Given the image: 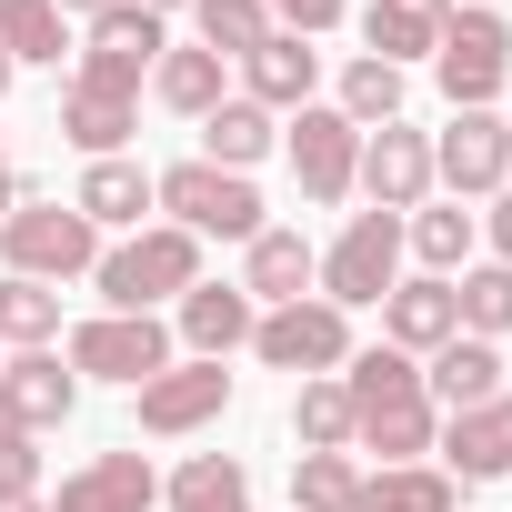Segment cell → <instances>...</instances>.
I'll return each mask as SVG.
<instances>
[{"instance_id": "cell-43", "label": "cell", "mask_w": 512, "mask_h": 512, "mask_svg": "<svg viewBox=\"0 0 512 512\" xmlns=\"http://www.w3.org/2000/svg\"><path fill=\"white\" fill-rule=\"evenodd\" d=\"M0 512H51V502L41 492H0Z\"/></svg>"}, {"instance_id": "cell-11", "label": "cell", "mask_w": 512, "mask_h": 512, "mask_svg": "<svg viewBox=\"0 0 512 512\" xmlns=\"http://www.w3.org/2000/svg\"><path fill=\"white\" fill-rule=\"evenodd\" d=\"M131 402H141V432H151V442H181V432H211V422L231 412V372H221V362H171V372H151Z\"/></svg>"}, {"instance_id": "cell-39", "label": "cell", "mask_w": 512, "mask_h": 512, "mask_svg": "<svg viewBox=\"0 0 512 512\" xmlns=\"http://www.w3.org/2000/svg\"><path fill=\"white\" fill-rule=\"evenodd\" d=\"M482 241H492V262H502V272H512V181H502V191H492V211H482Z\"/></svg>"}, {"instance_id": "cell-12", "label": "cell", "mask_w": 512, "mask_h": 512, "mask_svg": "<svg viewBox=\"0 0 512 512\" xmlns=\"http://www.w3.org/2000/svg\"><path fill=\"white\" fill-rule=\"evenodd\" d=\"M251 322H262V302H251L241 282H191V292L171 302V342H181L191 362H231V352H251Z\"/></svg>"}, {"instance_id": "cell-40", "label": "cell", "mask_w": 512, "mask_h": 512, "mask_svg": "<svg viewBox=\"0 0 512 512\" xmlns=\"http://www.w3.org/2000/svg\"><path fill=\"white\" fill-rule=\"evenodd\" d=\"M382 11H402V21H452V0H382Z\"/></svg>"}, {"instance_id": "cell-34", "label": "cell", "mask_w": 512, "mask_h": 512, "mask_svg": "<svg viewBox=\"0 0 512 512\" xmlns=\"http://www.w3.org/2000/svg\"><path fill=\"white\" fill-rule=\"evenodd\" d=\"M262 31H272L262 0H191V41H201V51H221V61H241Z\"/></svg>"}, {"instance_id": "cell-23", "label": "cell", "mask_w": 512, "mask_h": 512, "mask_svg": "<svg viewBox=\"0 0 512 512\" xmlns=\"http://www.w3.org/2000/svg\"><path fill=\"white\" fill-rule=\"evenodd\" d=\"M442 442V412L422 402V392H402V402H362L352 412V452H382V472L392 462H422Z\"/></svg>"}, {"instance_id": "cell-19", "label": "cell", "mask_w": 512, "mask_h": 512, "mask_svg": "<svg viewBox=\"0 0 512 512\" xmlns=\"http://www.w3.org/2000/svg\"><path fill=\"white\" fill-rule=\"evenodd\" d=\"M492 392H502V342L452 332V342L422 362V402H432V412H482Z\"/></svg>"}, {"instance_id": "cell-38", "label": "cell", "mask_w": 512, "mask_h": 512, "mask_svg": "<svg viewBox=\"0 0 512 512\" xmlns=\"http://www.w3.org/2000/svg\"><path fill=\"white\" fill-rule=\"evenodd\" d=\"M262 11H272V31L322 41V31H342V11H352V0H262Z\"/></svg>"}, {"instance_id": "cell-1", "label": "cell", "mask_w": 512, "mask_h": 512, "mask_svg": "<svg viewBox=\"0 0 512 512\" xmlns=\"http://www.w3.org/2000/svg\"><path fill=\"white\" fill-rule=\"evenodd\" d=\"M191 282H201V241H191L181 221H141V231L101 241V262H91L101 312H161V302H181Z\"/></svg>"}, {"instance_id": "cell-16", "label": "cell", "mask_w": 512, "mask_h": 512, "mask_svg": "<svg viewBox=\"0 0 512 512\" xmlns=\"http://www.w3.org/2000/svg\"><path fill=\"white\" fill-rule=\"evenodd\" d=\"M151 502H161L151 452H91V462L51 492V512H151Z\"/></svg>"}, {"instance_id": "cell-24", "label": "cell", "mask_w": 512, "mask_h": 512, "mask_svg": "<svg viewBox=\"0 0 512 512\" xmlns=\"http://www.w3.org/2000/svg\"><path fill=\"white\" fill-rule=\"evenodd\" d=\"M272 141H282V121L262 111V101H221V111H201V161L211 171H251V161H272Z\"/></svg>"}, {"instance_id": "cell-25", "label": "cell", "mask_w": 512, "mask_h": 512, "mask_svg": "<svg viewBox=\"0 0 512 512\" xmlns=\"http://www.w3.org/2000/svg\"><path fill=\"white\" fill-rule=\"evenodd\" d=\"M472 241H482V221L462 211V201H422L412 221H402V251L432 272V282H452V272H472Z\"/></svg>"}, {"instance_id": "cell-10", "label": "cell", "mask_w": 512, "mask_h": 512, "mask_svg": "<svg viewBox=\"0 0 512 512\" xmlns=\"http://www.w3.org/2000/svg\"><path fill=\"white\" fill-rule=\"evenodd\" d=\"M352 191H362L372 211H422V201H432V131H412V121L362 131V171H352Z\"/></svg>"}, {"instance_id": "cell-42", "label": "cell", "mask_w": 512, "mask_h": 512, "mask_svg": "<svg viewBox=\"0 0 512 512\" xmlns=\"http://www.w3.org/2000/svg\"><path fill=\"white\" fill-rule=\"evenodd\" d=\"M111 11V0H61V21H101Z\"/></svg>"}, {"instance_id": "cell-18", "label": "cell", "mask_w": 512, "mask_h": 512, "mask_svg": "<svg viewBox=\"0 0 512 512\" xmlns=\"http://www.w3.org/2000/svg\"><path fill=\"white\" fill-rule=\"evenodd\" d=\"M312 272H322V251H312L302 231H282V221L241 241V292L262 302V312H282V302H302V292H312Z\"/></svg>"}, {"instance_id": "cell-2", "label": "cell", "mask_w": 512, "mask_h": 512, "mask_svg": "<svg viewBox=\"0 0 512 512\" xmlns=\"http://www.w3.org/2000/svg\"><path fill=\"white\" fill-rule=\"evenodd\" d=\"M151 211L181 221L191 241H251V231H272L262 191H251V171H211V161H171L151 171Z\"/></svg>"}, {"instance_id": "cell-30", "label": "cell", "mask_w": 512, "mask_h": 512, "mask_svg": "<svg viewBox=\"0 0 512 512\" xmlns=\"http://www.w3.org/2000/svg\"><path fill=\"white\" fill-rule=\"evenodd\" d=\"M402 91H412V81H402L392 61H372V51H362V61H342V91H332V111H342L352 131H382V121H402Z\"/></svg>"}, {"instance_id": "cell-20", "label": "cell", "mask_w": 512, "mask_h": 512, "mask_svg": "<svg viewBox=\"0 0 512 512\" xmlns=\"http://www.w3.org/2000/svg\"><path fill=\"white\" fill-rule=\"evenodd\" d=\"M71 211H81L91 231H111V241H121V231H141V221H151V171H141L131 151H121V161H81Z\"/></svg>"}, {"instance_id": "cell-29", "label": "cell", "mask_w": 512, "mask_h": 512, "mask_svg": "<svg viewBox=\"0 0 512 512\" xmlns=\"http://www.w3.org/2000/svg\"><path fill=\"white\" fill-rule=\"evenodd\" d=\"M61 342V292L0 272V352H51Z\"/></svg>"}, {"instance_id": "cell-28", "label": "cell", "mask_w": 512, "mask_h": 512, "mask_svg": "<svg viewBox=\"0 0 512 512\" xmlns=\"http://www.w3.org/2000/svg\"><path fill=\"white\" fill-rule=\"evenodd\" d=\"M161 502H171V512H251V472H241L231 452H191V462L161 482Z\"/></svg>"}, {"instance_id": "cell-14", "label": "cell", "mask_w": 512, "mask_h": 512, "mask_svg": "<svg viewBox=\"0 0 512 512\" xmlns=\"http://www.w3.org/2000/svg\"><path fill=\"white\" fill-rule=\"evenodd\" d=\"M0 402L21 412V432H61L81 412V372L61 362V342L51 352H0Z\"/></svg>"}, {"instance_id": "cell-3", "label": "cell", "mask_w": 512, "mask_h": 512, "mask_svg": "<svg viewBox=\"0 0 512 512\" xmlns=\"http://www.w3.org/2000/svg\"><path fill=\"white\" fill-rule=\"evenodd\" d=\"M432 81H442L452 111H492L502 81H512V21L482 11V0H452V21L432 41Z\"/></svg>"}, {"instance_id": "cell-27", "label": "cell", "mask_w": 512, "mask_h": 512, "mask_svg": "<svg viewBox=\"0 0 512 512\" xmlns=\"http://www.w3.org/2000/svg\"><path fill=\"white\" fill-rule=\"evenodd\" d=\"M61 51H71L61 0H0V61L11 71H61Z\"/></svg>"}, {"instance_id": "cell-5", "label": "cell", "mask_w": 512, "mask_h": 512, "mask_svg": "<svg viewBox=\"0 0 512 512\" xmlns=\"http://www.w3.org/2000/svg\"><path fill=\"white\" fill-rule=\"evenodd\" d=\"M0 262H11L21 282H91V262H101V231L71 211V201H21L11 221H0Z\"/></svg>"}, {"instance_id": "cell-35", "label": "cell", "mask_w": 512, "mask_h": 512, "mask_svg": "<svg viewBox=\"0 0 512 512\" xmlns=\"http://www.w3.org/2000/svg\"><path fill=\"white\" fill-rule=\"evenodd\" d=\"M91 41H101V51H131V61H161V51H171V21L141 11V0H111V11L91 21Z\"/></svg>"}, {"instance_id": "cell-36", "label": "cell", "mask_w": 512, "mask_h": 512, "mask_svg": "<svg viewBox=\"0 0 512 512\" xmlns=\"http://www.w3.org/2000/svg\"><path fill=\"white\" fill-rule=\"evenodd\" d=\"M0 492H41V432H21L11 402H0Z\"/></svg>"}, {"instance_id": "cell-44", "label": "cell", "mask_w": 512, "mask_h": 512, "mask_svg": "<svg viewBox=\"0 0 512 512\" xmlns=\"http://www.w3.org/2000/svg\"><path fill=\"white\" fill-rule=\"evenodd\" d=\"M141 11H161V21H171V11H191V0H141Z\"/></svg>"}, {"instance_id": "cell-22", "label": "cell", "mask_w": 512, "mask_h": 512, "mask_svg": "<svg viewBox=\"0 0 512 512\" xmlns=\"http://www.w3.org/2000/svg\"><path fill=\"white\" fill-rule=\"evenodd\" d=\"M131 131H141V101L91 91V81H71V91H61V141H71L81 161H121V151H131Z\"/></svg>"}, {"instance_id": "cell-32", "label": "cell", "mask_w": 512, "mask_h": 512, "mask_svg": "<svg viewBox=\"0 0 512 512\" xmlns=\"http://www.w3.org/2000/svg\"><path fill=\"white\" fill-rule=\"evenodd\" d=\"M452 312H462V332H472V342H502V332H512V272H502V262L452 272Z\"/></svg>"}, {"instance_id": "cell-9", "label": "cell", "mask_w": 512, "mask_h": 512, "mask_svg": "<svg viewBox=\"0 0 512 512\" xmlns=\"http://www.w3.org/2000/svg\"><path fill=\"white\" fill-rule=\"evenodd\" d=\"M282 151H292V181H302V201H352L362 131H352L332 101H302V111L282 121Z\"/></svg>"}, {"instance_id": "cell-26", "label": "cell", "mask_w": 512, "mask_h": 512, "mask_svg": "<svg viewBox=\"0 0 512 512\" xmlns=\"http://www.w3.org/2000/svg\"><path fill=\"white\" fill-rule=\"evenodd\" d=\"M352 512H462V482L442 462H392V472H362Z\"/></svg>"}, {"instance_id": "cell-41", "label": "cell", "mask_w": 512, "mask_h": 512, "mask_svg": "<svg viewBox=\"0 0 512 512\" xmlns=\"http://www.w3.org/2000/svg\"><path fill=\"white\" fill-rule=\"evenodd\" d=\"M21 211V171H11V151H0V221Z\"/></svg>"}, {"instance_id": "cell-6", "label": "cell", "mask_w": 512, "mask_h": 512, "mask_svg": "<svg viewBox=\"0 0 512 512\" xmlns=\"http://www.w3.org/2000/svg\"><path fill=\"white\" fill-rule=\"evenodd\" d=\"M312 282H322L332 312H382V292L402 282V211H352Z\"/></svg>"}, {"instance_id": "cell-13", "label": "cell", "mask_w": 512, "mask_h": 512, "mask_svg": "<svg viewBox=\"0 0 512 512\" xmlns=\"http://www.w3.org/2000/svg\"><path fill=\"white\" fill-rule=\"evenodd\" d=\"M231 71H241V101H262L272 121H292V111L322 91V51H312V41H292V31H262Z\"/></svg>"}, {"instance_id": "cell-31", "label": "cell", "mask_w": 512, "mask_h": 512, "mask_svg": "<svg viewBox=\"0 0 512 512\" xmlns=\"http://www.w3.org/2000/svg\"><path fill=\"white\" fill-rule=\"evenodd\" d=\"M292 442L302 452H352V392H342V372H312L292 392Z\"/></svg>"}, {"instance_id": "cell-45", "label": "cell", "mask_w": 512, "mask_h": 512, "mask_svg": "<svg viewBox=\"0 0 512 512\" xmlns=\"http://www.w3.org/2000/svg\"><path fill=\"white\" fill-rule=\"evenodd\" d=\"M0 91H11V61H0Z\"/></svg>"}, {"instance_id": "cell-37", "label": "cell", "mask_w": 512, "mask_h": 512, "mask_svg": "<svg viewBox=\"0 0 512 512\" xmlns=\"http://www.w3.org/2000/svg\"><path fill=\"white\" fill-rule=\"evenodd\" d=\"M71 81H91V91H121V101H141V81H151V61H131V51H101V41H91Z\"/></svg>"}, {"instance_id": "cell-33", "label": "cell", "mask_w": 512, "mask_h": 512, "mask_svg": "<svg viewBox=\"0 0 512 512\" xmlns=\"http://www.w3.org/2000/svg\"><path fill=\"white\" fill-rule=\"evenodd\" d=\"M362 462L352 452H292V512H352Z\"/></svg>"}, {"instance_id": "cell-8", "label": "cell", "mask_w": 512, "mask_h": 512, "mask_svg": "<svg viewBox=\"0 0 512 512\" xmlns=\"http://www.w3.org/2000/svg\"><path fill=\"white\" fill-rule=\"evenodd\" d=\"M502 181H512V121H502V111H452V121L432 131V191L492 201Z\"/></svg>"}, {"instance_id": "cell-15", "label": "cell", "mask_w": 512, "mask_h": 512, "mask_svg": "<svg viewBox=\"0 0 512 512\" xmlns=\"http://www.w3.org/2000/svg\"><path fill=\"white\" fill-rule=\"evenodd\" d=\"M442 472L452 482H512V392H492L482 412H442Z\"/></svg>"}, {"instance_id": "cell-4", "label": "cell", "mask_w": 512, "mask_h": 512, "mask_svg": "<svg viewBox=\"0 0 512 512\" xmlns=\"http://www.w3.org/2000/svg\"><path fill=\"white\" fill-rule=\"evenodd\" d=\"M61 362H71L81 382H121V392H141L151 372H171V362H181V342H171V322H161V312H91V322H71Z\"/></svg>"}, {"instance_id": "cell-17", "label": "cell", "mask_w": 512, "mask_h": 512, "mask_svg": "<svg viewBox=\"0 0 512 512\" xmlns=\"http://www.w3.org/2000/svg\"><path fill=\"white\" fill-rule=\"evenodd\" d=\"M452 332H462V312H452V282L412 272V282H392V292H382V342H392V352L432 362V352H442Z\"/></svg>"}, {"instance_id": "cell-21", "label": "cell", "mask_w": 512, "mask_h": 512, "mask_svg": "<svg viewBox=\"0 0 512 512\" xmlns=\"http://www.w3.org/2000/svg\"><path fill=\"white\" fill-rule=\"evenodd\" d=\"M151 101H161V111H181V121H201V111H221V101H231V61H221V51H201V41H171V51L151 61Z\"/></svg>"}, {"instance_id": "cell-7", "label": "cell", "mask_w": 512, "mask_h": 512, "mask_svg": "<svg viewBox=\"0 0 512 512\" xmlns=\"http://www.w3.org/2000/svg\"><path fill=\"white\" fill-rule=\"evenodd\" d=\"M251 352H262L272 372H292V382L342 372V362H352V312H332L322 292H302V302H282V312L251 322Z\"/></svg>"}]
</instances>
